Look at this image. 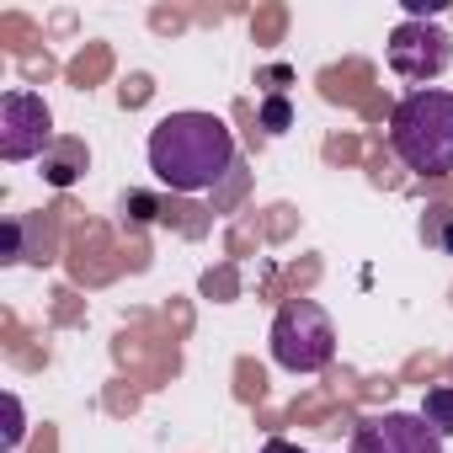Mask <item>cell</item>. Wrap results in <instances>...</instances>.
Masks as SVG:
<instances>
[{"label": "cell", "mask_w": 453, "mask_h": 453, "mask_svg": "<svg viewBox=\"0 0 453 453\" xmlns=\"http://www.w3.org/2000/svg\"><path fill=\"white\" fill-rule=\"evenodd\" d=\"M389 150L416 176H448L453 171V91H411L389 112Z\"/></svg>", "instance_id": "7a4b0ae2"}, {"label": "cell", "mask_w": 453, "mask_h": 453, "mask_svg": "<svg viewBox=\"0 0 453 453\" xmlns=\"http://www.w3.org/2000/svg\"><path fill=\"white\" fill-rule=\"evenodd\" d=\"M437 437H453V384H437V389H426V400H421V411H416Z\"/></svg>", "instance_id": "ba28073f"}, {"label": "cell", "mask_w": 453, "mask_h": 453, "mask_svg": "<svg viewBox=\"0 0 453 453\" xmlns=\"http://www.w3.org/2000/svg\"><path fill=\"white\" fill-rule=\"evenodd\" d=\"M0 262H22V224H6V251Z\"/></svg>", "instance_id": "8fae6325"}, {"label": "cell", "mask_w": 453, "mask_h": 453, "mask_svg": "<svg viewBox=\"0 0 453 453\" xmlns=\"http://www.w3.org/2000/svg\"><path fill=\"white\" fill-rule=\"evenodd\" d=\"M6 411H12V432H6V453H17V448H22V432H27V426H22V400H17V395H6Z\"/></svg>", "instance_id": "30bf717a"}, {"label": "cell", "mask_w": 453, "mask_h": 453, "mask_svg": "<svg viewBox=\"0 0 453 453\" xmlns=\"http://www.w3.org/2000/svg\"><path fill=\"white\" fill-rule=\"evenodd\" d=\"M288 118H294V112H288V102H283V96H267V107H262L267 134H283V128H288Z\"/></svg>", "instance_id": "9c48e42d"}, {"label": "cell", "mask_w": 453, "mask_h": 453, "mask_svg": "<svg viewBox=\"0 0 453 453\" xmlns=\"http://www.w3.org/2000/svg\"><path fill=\"white\" fill-rule=\"evenodd\" d=\"M267 342H273V363L288 373H320L336 357V326L315 299H288L273 315Z\"/></svg>", "instance_id": "3957f363"}, {"label": "cell", "mask_w": 453, "mask_h": 453, "mask_svg": "<svg viewBox=\"0 0 453 453\" xmlns=\"http://www.w3.org/2000/svg\"><path fill=\"white\" fill-rule=\"evenodd\" d=\"M54 150V112L38 91H6L0 96V160H43Z\"/></svg>", "instance_id": "277c9868"}, {"label": "cell", "mask_w": 453, "mask_h": 453, "mask_svg": "<svg viewBox=\"0 0 453 453\" xmlns=\"http://www.w3.org/2000/svg\"><path fill=\"white\" fill-rule=\"evenodd\" d=\"M352 453H442V437L411 411H384V416L357 421Z\"/></svg>", "instance_id": "8992f818"}, {"label": "cell", "mask_w": 453, "mask_h": 453, "mask_svg": "<svg viewBox=\"0 0 453 453\" xmlns=\"http://www.w3.org/2000/svg\"><path fill=\"white\" fill-rule=\"evenodd\" d=\"M384 59H389V70H395L400 81H411L416 91H426V81H437V75L453 65V38H448L442 27H432V22H411V17H405V22L389 33Z\"/></svg>", "instance_id": "5b68a950"}, {"label": "cell", "mask_w": 453, "mask_h": 453, "mask_svg": "<svg viewBox=\"0 0 453 453\" xmlns=\"http://www.w3.org/2000/svg\"><path fill=\"white\" fill-rule=\"evenodd\" d=\"M150 171L160 176V187L171 192H213L224 176L235 171V134L213 112H165L150 128Z\"/></svg>", "instance_id": "6da1fadb"}, {"label": "cell", "mask_w": 453, "mask_h": 453, "mask_svg": "<svg viewBox=\"0 0 453 453\" xmlns=\"http://www.w3.org/2000/svg\"><path fill=\"white\" fill-rule=\"evenodd\" d=\"M86 165H91V155H86L81 139H54V150L43 155V181L49 187H70V181H81Z\"/></svg>", "instance_id": "52a82bcc"}, {"label": "cell", "mask_w": 453, "mask_h": 453, "mask_svg": "<svg viewBox=\"0 0 453 453\" xmlns=\"http://www.w3.org/2000/svg\"><path fill=\"white\" fill-rule=\"evenodd\" d=\"M262 453H304V448L288 442V437H273V442H262Z\"/></svg>", "instance_id": "7c38bea8"}]
</instances>
